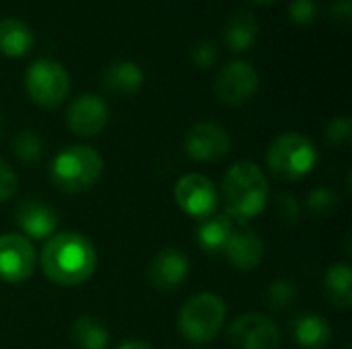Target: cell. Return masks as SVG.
Here are the masks:
<instances>
[{
	"instance_id": "obj_1",
	"label": "cell",
	"mask_w": 352,
	"mask_h": 349,
	"mask_svg": "<svg viewBox=\"0 0 352 349\" xmlns=\"http://www.w3.org/2000/svg\"><path fill=\"white\" fill-rule=\"evenodd\" d=\"M39 265L52 284L72 288L85 284L95 274L97 253L93 243L80 232H58L45 241Z\"/></svg>"
},
{
	"instance_id": "obj_2",
	"label": "cell",
	"mask_w": 352,
	"mask_h": 349,
	"mask_svg": "<svg viewBox=\"0 0 352 349\" xmlns=\"http://www.w3.org/2000/svg\"><path fill=\"white\" fill-rule=\"evenodd\" d=\"M221 193L225 214L237 224H248L266 210L270 187L264 171L256 163L239 160L225 173Z\"/></svg>"
},
{
	"instance_id": "obj_3",
	"label": "cell",
	"mask_w": 352,
	"mask_h": 349,
	"mask_svg": "<svg viewBox=\"0 0 352 349\" xmlns=\"http://www.w3.org/2000/svg\"><path fill=\"white\" fill-rule=\"evenodd\" d=\"M103 158L101 154L85 144H74L62 148L52 165H50V179L56 189L62 193H85L103 175Z\"/></svg>"
},
{
	"instance_id": "obj_4",
	"label": "cell",
	"mask_w": 352,
	"mask_h": 349,
	"mask_svg": "<svg viewBox=\"0 0 352 349\" xmlns=\"http://www.w3.org/2000/svg\"><path fill=\"white\" fill-rule=\"evenodd\" d=\"M316 163L318 150L314 142L299 132L280 134L278 138H274L266 152V165L270 173L285 183H293L307 177L314 171Z\"/></svg>"
},
{
	"instance_id": "obj_5",
	"label": "cell",
	"mask_w": 352,
	"mask_h": 349,
	"mask_svg": "<svg viewBox=\"0 0 352 349\" xmlns=\"http://www.w3.org/2000/svg\"><path fill=\"white\" fill-rule=\"evenodd\" d=\"M227 319V304L212 292H200L192 296L177 315V329L182 337L192 344L212 341Z\"/></svg>"
},
{
	"instance_id": "obj_6",
	"label": "cell",
	"mask_w": 352,
	"mask_h": 349,
	"mask_svg": "<svg viewBox=\"0 0 352 349\" xmlns=\"http://www.w3.org/2000/svg\"><path fill=\"white\" fill-rule=\"evenodd\" d=\"M25 91L35 105L54 109L70 93L68 70L52 58H39L25 72Z\"/></svg>"
},
{
	"instance_id": "obj_7",
	"label": "cell",
	"mask_w": 352,
	"mask_h": 349,
	"mask_svg": "<svg viewBox=\"0 0 352 349\" xmlns=\"http://www.w3.org/2000/svg\"><path fill=\"white\" fill-rule=\"evenodd\" d=\"M173 195L179 210L196 220H204L219 212V189L206 175L188 173L179 177Z\"/></svg>"
},
{
	"instance_id": "obj_8",
	"label": "cell",
	"mask_w": 352,
	"mask_h": 349,
	"mask_svg": "<svg viewBox=\"0 0 352 349\" xmlns=\"http://www.w3.org/2000/svg\"><path fill=\"white\" fill-rule=\"evenodd\" d=\"M258 86H260L258 70L245 60H233L219 72L214 82V93L221 103L229 107H239L245 105L258 93Z\"/></svg>"
},
{
	"instance_id": "obj_9",
	"label": "cell",
	"mask_w": 352,
	"mask_h": 349,
	"mask_svg": "<svg viewBox=\"0 0 352 349\" xmlns=\"http://www.w3.org/2000/svg\"><path fill=\"white\" fill-rule=\"evenodd\" d=\"M37 267V253L29 239L19 232L0 237V280L6 284L27 282Z\"/></svg>"
},
{
	"instance_id": "obj_10",
	"label": "cell",
	"mask_w": 352,
	"mask_h": 349,
	"mask_svg": "<svg viewBox=\"0 0 352 349\" xmlns=\"http://www.w3.org/2000/svg\"><path fill=\"white\" fill-rule=\"evenodd\" d=\"M231 136L217 121H198L184 136V150L196 163H214L231 152Z\"/></svg>"
},
{
	"instance_id": "obj_11",
	"label": "cell",
	"mask_w": 352,
	"mask_h": 349,
	"mask_svg": "<svg viewBox=\"0 0 352 349\" xmlns=\"http://www.w3.org/2000/svg\"><path fill=\"white\" fill-rule=\"evenodd\" d=\"M229 344L233 349H278L280 329L262 313H245L229 327Z\"/></svg>"
},
{
	"instance_id": "obj_12",
	"label": "cell",
	"mask_w": 352,
	"mask_h": 349,
	"mask_svg": "<svg viewBox=\"0 0 352 349\" xmlns=\"http://www.w3.org/2000/svg\"><path fill=\"white\" fill-rule=\"evenodd\" d=\"M109 123L107 103L93 93L76 97L66 111V125L78 138H93Z\"/></svg>"
},
{
	"instance_id": "obj_13",
	"label": "cell",
	"mask_w": 352,
	"mask_h": 349,
	"mask_svg": "<svg viewBox=\"0 0 352 349\" xmlns=\"http://www.w3.org/2000/svg\"><path fill=\"white\" fill-rule=\"evenodd\" d=\"M14 222L25 239L47 241L52 234H56L58 212L41 200L27 197L14 208Z\"/></svg>"
},
{
	"instance_id": "obj_14",
	"label": "cell",
	"mask_w": 352,
	"mask_h": 349,
	"mask_svg": "<svg viewBox=\"0 0 352 349\" xmlns=\"http://www.w3.org/2000/svg\"><path fill=\"white\" fill-rule=\"evenodd\" d=\"M190 274V261L179 249H161L148 263L146 280L159 292L177 290Z\"/></svg>"
},
{
	"instance_id": "obj_15",
	"label": "cell",
	"mask_w": 352,
	"mask_h": 349,
	"mask_svg": "<svg viewBox=\"0 0 352 349\" xmlns=\"http://www.w3.org/2000/svg\"><path fill=\"white\" fill-rule=\"evenodd\" d=\"M264 253H266L264 241L245 224L233 228V232L223 249V255L227 257V261L239 272L256 269L262 263Z\"/></svg>"
},
{
	"instance_id": "obj_16",
	"label": "cell",
	"mask_w": 352,
	"mask_h": 349,
	"mask_svg": "<svg viewBox=\"0 0 352 349\" xmlns=\"http://www.w3.org/2000/svg\"><path fill=\"white\" fill-rule=\"evenodd\" d=\"M291 335L301 349H326L332 344L330 323L316 313H303L295 317L291 323Z\"/></svg>"
},
{
	"instance_id": "obj_17",
	"label": "cell",
	"mask_w": 352,
	"mask_h": 349,
	"mask_svg": "<svg viewBox=\"0 0 352 349\" xmlns=\"http://www.w3.org/2000/svg\"><path fill=\"white\" fill-rule=\"evenodd\" d=\"M142 84L144 72L132 60H116L103 70V86L113 95H136Z\"/></svg>"
},
{
	"instance_id": "obj_18",
	"label": "cell",
	"mask_w": 352,
	"mask_h": 349,
	"mask_svg": "<svg viewBox=\"0 0 352 349\" xmlns=\"http://www.w3.org/2000/svg\"><path fill=\"white\" fill-rule=\"evenodd\" d=\"M223 39L229 49L233 51H248L254 47L258 39V19L250 10H235L223 29Z\"/></svg>"
},
{
	"instance_id": "obj_19",
	"label": "cell",
	"mask_w": 352,
	"mask_h": 349,
	"mask_svg": "<svg viewBox=\"0 0 352 349\" xmlns=\"http://www.w3.org/2000/svg\"><path fill=\"white\" fill-rule=\"evenodd\" d=\"M235 224L233 220L223 212H214L212 216L200 220L198 232H196V241L200 245V249L208 255H219L223 253L231 232H233Z\"/></svg>"
},
{
	"instance_id": "obj_20",
	"label": "cell",
	"mask_w": 352,
	"mask_h": 349,
	"mask_svg": "<svg viewBox=\"0 0 352 349\" xmlns=\"http://www.w3.org/2000/svg\"><path fill=\"white\" fill-rule=\"evenodd\" d=\"M33 31L21 19H0V53L6 58H23L33 47Z\"/></svg>"
},
{
	"instance_id": "obj_21",
	"label": "cell",
	"mask_w": 352,
	"mask_h": 349,
	"mask_svg": "<svg viewBox=\"0 0 352 349\" xmlns=\"http://www.w3.org/2000/svg\"><path fill=\"white\" fill-rule=\"evenodd\" d=\"M324 290L328 300L340 309L349 311L352 306V269L349 263H336L326 272Z\"/></svg>"
},
{
	"instance_id": "obj_22",
	"label": "cell",
	"mask_w": 352,
	"mask_h": 349,
	"mask_svg": "<svg viewBox=\"0 0 352 349\" xmlns=\"http://www.w3.org/2000/svg\"><path fill=\"white\" fill-rule=\"evenodd\" d=\"M70 337L76 349H107L109 346L107 327L91 315H82L74 321Z\"/></svg>"
},
{
	"instance_id": "obj_23",
	"label": "cell",
	"mask_w": 352,
	"mask_h": 349,
	"mask_svg": "<svg viewBox=\"0 0 352 349\" xmlns=\"http://www.w3.org/2000/svg\"><path fill=\"white\" fill-rule=\"evenodd\" d=\"M14 156L23 163H37L43 154V140L35 130H23L12 140Z\"/></svg>"
},
{
	"instance_id": "obj_24",
	"label": "cell",
	"mask_w": 352,
	"mask_h": 349,
	"mask_svg": "<svg viewBox=\"0 0 352 349\" xmlns=\"http://www.w3.org/2000/svg\"><path fill=\"white\" fill-rule=\"evenodd\" d=\"M297 298V286L291 280H274L264 294V302L272 311H285L289 309Z\"/></svg>"
},
{
	"instance_id": "obj_25",
	"label": "cell",
	"mask_w": 352,
	"mask_h": 349,
	"mask_svg": "<svg viewBox=\"0 0 352 349\" xmlns=\"http://www.w3.org/2000/svg\"><path fill=\"white\" fill-rule=\"evenodd\" d=\"M340 204V197L330 187H316L307 195V210L314 216H330Z\"/></svg>"
},
{
	"instance_id": "obj_26",
	"label": "cell",
	"mask_w": 352,
	"mask_h": 349,
	"mask_svg": "<svg viewBox=\"0 0 352 349\" xmlns=\"http://www.w3.org/2000/svg\"><path fill=\"white\" fill-rule=\"evenodd\" d=\"M274 212L278 216V220L285 226H295L299 222V214H301V204L297 202L295 195L291 193H278L276 202H274Z\"/></svg>"
},
{
	"instance_id": "obj_27",
	"label": "cell",
	"mask_w": 352,
	"mask_h": 349,
	"mask_svg": "<svg viewBox=\"0 0 352 349\" xmlns=\"http://www.w3.org/2000/svg\"><path fill=\"white\" fill-rule=\"evenodd\" d=\"M352 138V121L349 115H338L326 125V140L330 144H346Z\"/></svg>"
},
{
	"instance_id": "obj_28",
	"label": "cell",
	"mask_w": 352,
	"mask_h": 349,
	"mask_svg": "<svg viewBox=\"0 0 352 349\" xmlns=\"http://www.w3.org/2000/svg\"><path fill=\"white\" fill-rule=\"evenodd\" d=\"M289 16L295 25H311L318 16V4L316 0H293L289 6Z\"/></svg>"
},
{
	"instance_id": "obj_29",
	"label": "cell",
	"mask_w": 352,
	"mask_h": 349,
	"mask_svg": "<svg viewBox=\"0 0 352 349\" xmlns=\"http://www.w3.org/2000/svg\"><path fill=\"white\" fill-rule=\"evenodd\" d=\"M190 58H192V62L198 68H210L217 62V58H219V47L212 41H208V39L196 41L192 45V49H190Z\"/></svg>"
},
{
	"instance_id": "obj_30",
	"label": "cell",
	"mask_w": 352,
	"mask_h": 349,
	"mask_svg": "<svg viewBox=\"0 0 352 349\" xmlns=\"http://www.w3.org/2000/svg\"><path fill=\"white\" fill-rule=\"evenodd\" d=\"M19 189V179L14 171L0 158V204L10 200Z\"/></svg>"
},
{
	"instance_id": "obj_31",
	"label": "cell",
	"mask_w": 352,
	"mask_h": 349,
	"mask_svg": "<svg viewBox=\"0 0 352 349\" xmlns=\"http://www.w3.org/2000/svg\"><path fill=\"white\" fill-rule=\"evenodd\" d=\"M332 19H336L342 25H349L352 19V2L351 0H336L332 4Z\"/></svg>"
},
{
	"instance_id": "obj_32",
	"label": "cell",
	"mask_w": 352,
	"mask_h": 349,
	"mask_svg": "<svg viewBox=\"0 0 352 349\" xmlns=\"http://www.w3.org/2000/svg\"><path fill=\"white\" fill-rule=\"evenodd\" d=\"M116 349H155L151 344L146 341H138V339H130V341H124L122 346H118Z\"/></svg>"
},
{
	"instance_id": "obj_33",
	"label": "cell",
	"mask_w": 352,
	"mask_h": 349,
	"mask_svg": "<svg viewBox=\"0 0 352 349\" xmlns=\"http://www.w3.org/2000/svg\"><path fill=\"white\" fill-rule=\"evenodd\" d=\"M252 2H256V4H270V2H276V0H252Z\"/></svg>"
},
{
	"instance_id": "obj_34",
	"label": "cell",
	"mask_w": 352,
	"mask_h": 349,
	"mask_svg": "<svg viewBox=\"0 0 352 349\" xmlns=\"http://www.w3.org/2000/svg\"><path fill=\"white\" fill-rule=\"evenodd\" d=\"M2 132H4V119H2V115H0V138H2Z\"/></svg>"
},
{
	"instance_id": "obj_35",
	"label": "cell",
	"mask_w": 352,
	"mask_h": 349,
	"mask_svg": "<svg viewBox=\"0 0 352 349\" xmlns=\"http://www.w3.org/2000/svg\"><path fill=\"white\" fill-rule=\"evenodd\" d=\"M340 349H352V348H351V346H342V348H340Z\"/></svg>"
}]
</instances>
